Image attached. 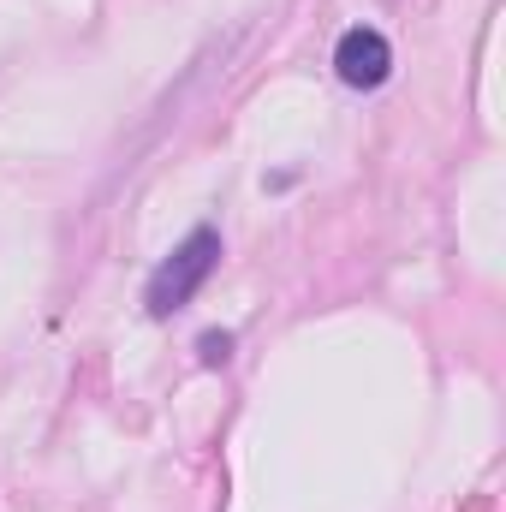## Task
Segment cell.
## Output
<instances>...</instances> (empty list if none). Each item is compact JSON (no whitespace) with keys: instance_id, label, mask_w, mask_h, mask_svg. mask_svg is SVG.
Instances as JSON below:
<instances>
[{"instance_id":"cell-2","label":"cell","mask_w":506,"mask_h":512,"mask_svg":"<svg viewBox=\"0 0 506 512\" xmlns=\"http://www.w3.org/2000/svg\"><path fill=\"white\" fill-rule=\"evenodd\" d=\"M334 72H340L352 90H376V84H387V72H393V48H387V36L370 30V24L346 30L340 48H334Z\"/></svg>"},{"instance_id":"cell-1","label":"cell","mask_w":506,"mask_h":512,"mask_svg":"<svg viewBox=\"0 0 506 512\" xmlns=\"http://www.w3.org/2000/svg\"><path fill=\"white\" fill-rule=\"evenodd\" d=\"M215 262H221V233H215V227H197L179 251L149 274V298H143L149 316H173V310H185V304L197 298V286L215 274Z\"/></svg>"},{"instance_id":"cell-3","label":"cell","mask_w":506,"mask_h":512,"mask_svg":"<svg viewBox=\"0 0 506 512\" xmlns=\"http://www.w3.org/2000/svg\"><path fill=\"white\" fill-rule=\"evenodd\" d=\"M233 352V334H203V364H227Z\"/></svg>"}]
</instances>
